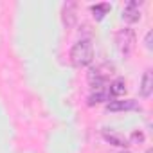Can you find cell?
<instances>
[{"instance_id":"cell-8","label":"cell","mask_w":153,"mask_h":153,"mask_svg":"<svg viewBox=\"0 0 153 153\" xmlns=\"http://www.w3.org/2000/svg\"><path fill=\"white\" fill-rule=\"evenodd\" d=\"M103 137H105L106 142H110V144H114V146H119V148H124V149H126V146H128V140H126L123 135L115 133V131L105 130V131H103Z\"/></svg>"},{"instance_id":"cell-2","label":"cell","mask_w":153,"mask_h":153,"mask_svg":"<svg viewBox=\"0 0 153 153\" xmlns=\"http://www.w3.org/2000/svg\"><path fill=\"white\" fill-rule=\"evenodd\" d=\"M115 72V67L112 63H101L97 67H92L88 70V76H87V79L90 83V87L94 88H101L108 79H110V76H114Z\"/></svg>"},{"instance_id":"cell-15","label":"cell","mask_w":153,"mask_h":153,"mask_svg":"<svg viewBox=\"0 0 153 153\" xmlns=\"http://www.w3.org/2000/svg\"><path fill=\"white\" fill-rule=\"evenodd\" d=\"M146 153H153V149H151V148H149V149H148V151H146Z\"/></svg>"},{"instance_id":"cell-10","label":"cell","mask_w":153,"mask_h":153,"mask_svg":"<svg viewBox=\"0 0 153 153\" xmlns=\"http://www.w3.org/2000/svg\"><path fill=\"white\" fill-rule=\"evenodd\" d=\"M90 11H92V15H94V18H96V20H103V18L106 16V13L110 11V4H108V2L94 4V6L90 7Z\"/></svg>"},{"instance_id":"cell-12","label":"cell","mask_w":153,"mask_h":153,"mask_svg":"<svg viewBox=\"0 0 153 153\" xmlns=\"http://www.w3.org/2000/svg\"><path fill=\"white\" fill-rule=\"evenodd\" d=\"M151 38H153V31H148V33H146V38H144V45H146V49H149V51H151V47H153V45H151Z\"/></svg>"},{"instance_id":"cell-1","label":"cell","mask_w":153,"mask_h":153,"mask_svg":"<svg viewBox=\"0 0 153 153\" xmlns=\"http://www.w3.org/2000/svg\"><path fill=\"white\" fill-rule=\"evenodd\" d=\"M94 59V45H92V40L88 38H83L79 42H76L72 51H70V61L74 67H87L90 65Z\"/></svg>"},{"instance_id":"cell-4","label":"cell","mask_w":153,"mask_h":153,"mask_svg":"<svg viewBox=\"0 0 153 153\" xmlns=\"http://www.w3.org/2000/svg\"><path fill=\"white\" fill-rule=\"evenodd\" d=\"M61 18L67 27H74L78 20V4L76 2H65L61 9Z\"/></svg>"},{"instance_id":"cell-3","label":"cell","mask_w":153,"mask_h":153,"mask_svg":"<svg viewBox=\"0 0 153 153\" xmlns=\"http://www.w3.org/2000/svg\"><path fill=\"white\" fill-rule=\"evenodd\" d=\"M115 43H117V49H119V52L124 56V58H128L131 52H133V49H135V33L131 31V29H121L117 34H115Z\"/></svg>"},{"instance_id":"cell-7","label":"cell","mask_w":153,"mask_h":153,"mask_svg":"<svg viewBox=\"0 0 153 153\" xmlns=\"http://www.w3.org/2000/svg\"><path fill=\"white\" fill-rule=\"evenodd\" d=\"M153 92V70H146L142 76V83H140V96L142 97H149Z\"/></svg>"},{"instance_id":"cell-13","label":"cell","mask_w":153,"mask_h":153,"mask_svg":"<svg viewBox=\"0 0 153 153\" xmlns=\"http://www.w3.org/2000/svg\"><path fill=\"white\" fill-rule=\"evenodd\" d=\"M131 140L133 142H142L144 140V133L142 131H133L131 133Z\"/></svg>"},{"instance_id":"cell-11","label":"cell","mask_w":153,"mask_h":153,"mask_svg":"<svg viewBox=\"0 0 153 153\" xmlns=\"http://www.w3.org/2000/svg\"><path fill=\"white\" fill-rule=\"evenodd\" d=\"M108 99H110L108 90H97V92H94V94H90V96H88V105H90V106H94V105L103 103V101H108Z\"/></svg>"},{"instance_id":"cell-9","label":"cell","mask_w":153,"mask_h":153,"mask_svg":"<svg viewBox=\"0 0 153 153\" xmlns=\"http://www.w3.org/2000/svg\"><path fill=\"white\" fill-rule=\"evenodd\" d=\"M124 92H126V81H124L123 78H117V79H114V81L110 83L108 94H110L112 97H119V96H123Z\"/></svg>"},{"instance_id":"cell-14","label":"cell","mask_w":153,"mask_h":153,"mask_svg":"<svg viewBox=\"0 0 153 153\" xmlns=\"http://www.w3.org/2000/svg\"><path fill=\"white\" fill-rule=\"evenodd\" d=\"M121 153H131V151H128V149H123V151H121Z\"/></svg>"},{"instance_id":"cell-6","label":"cell","mask_w":153,"mask_h":153,"mask_svg":"<svg viewBox=\"0 0 153 153\" xmlns=\"http://www.w3.org/2000/svg\"><path fill=\"white\" fill-rule=\"evenodd\" d=\"M139 6H140V2H137V0H130V2L126 4V7L123 9V20L128 22V24H135V22H139V20H140Z\"/></svg>"},{"instance_id":"cell-5","label":"cell","mask_w":153,"mask_h":153,"mask_svg":"<svg viewBox=\"0 0 153 153\" xmlns=\"http://www.w3.org/2000/svg\"><path fill=\"white\" fill-rule=\"evenodd\" d=\"M139 103L135 99H117V101H110L106 105L108 112H126V110H139Z\"/></svg>"}]
</instances>
